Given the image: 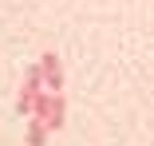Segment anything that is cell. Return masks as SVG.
I'll return each mask as SVG.
<instances>
[{
  "label": "cell",
  "mask_w": 154,
  "mask_h": 146,
  "mask_svg": "<svg viewBox=\"0 0 154 146\" xmlns=\"http://www.w3.org/2000/svg\"><path fill=\"white\" fill-rule=\"evenodd\" d=\"M28 146H48V123H40V119L28 123Z\"/></svg>",
  "instance_id": "obj_3"
},
{
  "label": "cell",
  "mask_w": 154,
  "mask_h": 146,
  "mask_svg": "<svg viewBox=\"0 0 154 146\" xmlns=\"http://www.w3.org/2000/svg\"><path fill=\"white\" fill-rule=\"evenodd\" d=\"M40 91H44V71H40V63H36V67H28V75H24V87H20L16 111H20V114H32V103H36Z\"/></svg>",
  "instance_id": "obj_1"
},
{
  "label": "cell",
  "mask_w": 154,
  "mask_h": 146,
  "mask_svg": "<svg viewBox=\"0 0 154 146\" xmlns=\"http://www.w3.org/2000/svg\"><path fill=\"white\" fill-rule=\"evenodd\" d=\"M40 71H44V87H48V91L51 95H59V87H63V67H59V55H44V59H40Z\"/></svg>",
  "instance_id": "obj_2"
}]
</instances>
